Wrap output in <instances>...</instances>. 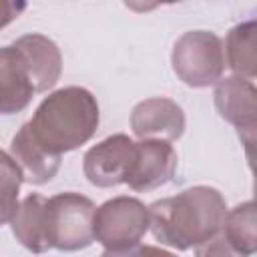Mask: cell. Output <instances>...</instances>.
Masks as SVG:
<instances>
[{
    "label": "cell",
    "instance_id": "cell-1",
    "mask_svg": "<svg viewBox=\"0 0 257 257\" xmlns=\"http://www.w3.org/2000/svg\"><path fill=\"white\" fill-rule=\"evenodd\" d=\"M149 213L153 237L161 245L187 251L223 231L227 203L215 187L195 185L155 201Z\"/></svg>",
    "mask_w": 257,
    "mask_h": 257
},
{
    "label": "cell",
    "instance_id": "cell-2",
    "mask_svg": "<svg viewBox=\"0 0 257 257\" xmlns=\"http://www.w3.org/2000/svg\"><path fill=\"white\" fill-rule=\"evenodd\" d=\"M100 122L96 96L82 86L50 92L26 122L36 143L54 157L86 145Z\"/></svg>",
    "mask_w": 257,
    "mask_h": 257
},
{
    "label": "cell",
    "instance_id": "cell-3",
    "mask_svg": "<svg viewBox=\"0 0 257 257\" xmlns=\"http://www.w3.org/2000/svg\"><path fill=\"white\" fill-rule=\"evenodd\" d=\"M171 66L177 78L191 88L217 84L227 66L225 44L211 30H189L177 38Z\"/></svg>",
    "mask_w": 257,
    "mask_h": 257
},
{
    "label": "cell",
    "instance_id": "cell-4",
    "mask_svg": "<svg viewBox=\"0 0 257 257\" xmlns=\"http://www.w3.org/2000/svg\"><path fill=\"white\" fill-rule=\"evenodd\" d=\"M94 203L74 191L48 199V235L52 249L80 251L94 243Z\"/></svg>",
    "mask_w": 257,
    "mask_h": 257
},
{
    "label": "cell",
    "instance_id": "cell-5",
    "mask_svg": "<svg viewBox=\"0 0 257 257\" xmlns=\"http://www.w3.org/2000/svg\"><path fill=\"white\" fill-rule=\"evenodd\" d=\"M151 229V213L137 197H112L96 207L94 241L106 251H120L141 243Z\"/></svg>",
    "mask_w": 257,
    "mask_h": 257
},
{
    "label": "cell",
    "instance_id": "cell-6",
    "mask_svg": "<svg viewBox=\"0 0 257 257\" xmlns=\"http://www.w3.org/2000/svg\"><path fill=\"white\" fill-rule=\"evenodd\" d=\"M135 153L137 143L128 135H110L84 153L82 173L90 185L100 189L122 185L131 175Z\"/></svg>",
    "mask_w": 257,
    "mask_h": 257
},
{
    "label": "cell",
    "instance_id": "cell-7",
    "mask_svg": "<svg viewBox=\"0 0 257 257\" xmlns=\"http://www.w3.org/2000/svg\"><path fill=\"white\" fill-rule=\"evenodd\" d=\"M22 62L32 86L36 92L50 90L62 74V54L54 40H50L44 34L30 32L24 36H18L10 44Z\"/></svg>",
    "mask_w": 257,
    "mask_h": 257
},
{
    "label": "cell",
    "instance_id": "cell-8",
    "mask_svg": "<svg viewBox=\"0 0 257 257\" xmlns=\"http://www.w3.org/2000/svg\"><path fill=\"white\" fill-rule=\"evenodd\" d=\"M177 171V153L171 143L159 139H145L137 143L126 185L137 193H149L167 185Z\"/></svg>",
    "mask_w": 257,
    "mask_h": 257
},
{
    "label": "cell",
    "instance_id": "cell-9",
    "mask_svg": "<svg viewBox=\"0 0 257 257\" xmlns=\"http://www.w3.org/2000/svg\"><path fill=\"white\" fill-rule=\"evenodd\" d=\"M185 124L187 120L181 104L165 96L145 98L135 104L131 112V128L141 141L159 139L173 143L183 137Z\"/></svg>",
    "mask_w": 257,
    "mask_h": 257
},
{
    "label": "cell",
    "instance_id": "cell-10",
    "mask_svg": "<svg viewBox=\"0 0 257 257\" xmlns=\"http://www.w3.org/2000/svg\"><path fill=\"white\" fill-rule=\"evenodd\" d=\"M215 108L223 120L245 131L257 124V86L241 76H225L215 84L213 92Z\"/></svg>",
    "mask_w": 257,
    "mask_h": 257
},
{
    "label": "cell",
    "instance_id": "cell-11",
    "mask_svg": "<svg viewBox=\"0 0 257 257\" xmlns=\"http://www.w3.org/2000/svg\"><path fill=\"white\" fill-rule=\"evenodd\" d=\"M16 241L32 251V253H46L52 249L50 235H48V199L30 193L18 205L12 221L8 223Z\"/></svg>",
    "mask_w": 257,
    "mask_h": 257
},
{
    "label": "cell",
    "instance_id": "cell-12",
    "mask_svg": "<svg viewBox=\"0 0 257 257\" xmlns=\"http://www.w3.org/2000/svg\"><path fill=\"white\" fill-rule=\"evenodd\" d=\"M8 153L14 159V163L20 167V171L24 175V183H30V185L48 183L60 169L62 157H54L48 151H44L32 137L26 122L12 137Z\"/></svg>",
    "mask_w": 257,
    "mask_h": 257
},
{
    "label": "cell",
    "instance_id": "cell-13",
    "mask_svg": "<svg viewBox=\"0 0 257 257\" xmlns=\"http://www.w3.org/2000/svg\"><path fill=\"white\" fill-rule=\"evenodd\" d=\"M36 94L22 62L8 44L0 50V112L14 114L24 110Z\"/></svg>",
    "mask_w": 257,
    "mask_h": 257
},
{
    "label": "cell",
    "instance_id": "cell-14",
    "mask_svg": "<svg viewBox=\"0 0 257 257\" xmlns=\"http://www.w3.org/2000/svg\"><path fill=\"white\" fill-rule=\"evenodd\" d=\"M225 56L235 76L257 78V20H243L227 32Z\"/></svg>",
    "mask_w": 257,
    "mask_h": 257
},
{
    "label": "cell",
    "instance_id": "cell-15",
    "mask_svg": "<svg viewBox=\"0 0 257 257\" xmlns=\"http://www.w3.org/2000/svg\"><path fill=\"white\" fill-rule=\"evenodd\" d=\"M223 235L243 255L257 253V201H245L227 211Z\"/></svg>",
    "mask_w": 257,
    "mask_h": 257
},
{
    "label": "cell",
    "instance_id": "cell-16",
    "mask_svg": "<svg viewBox=\"0 0 257 257\" xmlns=\"http://www.w3.org/2000/svg\"><path fill=\"white\" fill-rule=\"evenodd\" d=\"M24 183V175L20 167L14 163L8 151L2 153V223L8 225L18 211V193Z\"/></svg>",
    "mask_w": 257,
    "mask_h": 257
},
{
    "label": "cell",
    "instance_id": "cell-17",
    "mask_svg": "<svg viewBox=\"0 0 257 257\" xmlns=\"http://www.w3.org/2000/svg\"><path fill=\"white\" fill-rule=\"evenodd\" d=\"M195 257H247V255L237 251L221 231L219 235H215L209 241L195 247Z\"/></svg>",
    "mask_w": 257,
    "mask_h": 257
},
{
    "label": "cell",
    "instance_id": "cell-18",
    "mask_svg": "<svg viewBox=\"0 0 257 257\" xmlns=\"http://www.w3.org/2000/svg\"><path fill=\"white\" fill-rule=\"evenodd\" d=\"M100 257H177L173 255L171 251H165L161 247H155V245H135V247H128V249H120V251H106L100 255Z\"/></svg>",
    "mask_w": 257,
    "mask_h": 257
},
{
    "label": "cell",
    "instance_id": "cell-19",
    "mask_svg": "<svg viewBox=\"0 0 257 257\" xmlns=\"http://www.w3.org/2000/svg\"><path fill=\"white\" fill-rule=\"evenodd\" d=\"M251 169V175H253V195H255V201H257V163L249 165Z\"/></svg>",
    "mask_w": 257,
    "mask_h": 257
}]
</instances>
